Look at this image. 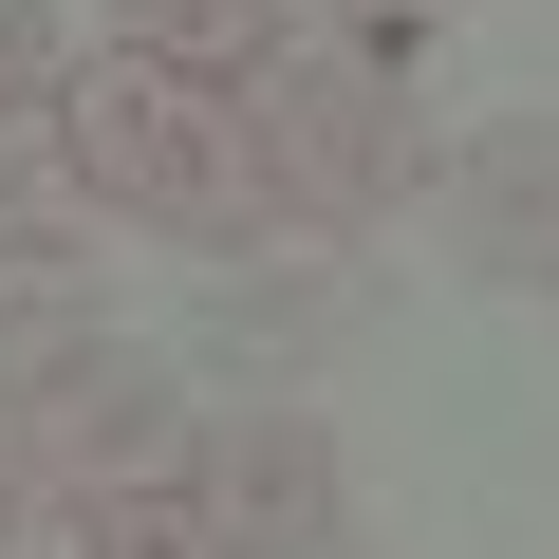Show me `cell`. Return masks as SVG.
Instances as JSON below:
<instances>
[{
	"mask_svg": "<svg viewBox=\"0 0 559 559\" xmlns=\"http://www.w3.org/2000/svg\"><path fill=\"white\" fill-rule=\"evenodd\" d=\"M57 150H75V187L112 205V224H150V242H205V261H242L280 205H261V131H242V75H205V57H150V38H112L75 94H57Z\"/></svg>",
	"mask_w": 559,
	"mask_h": 559,
	"instance_id": "cell-1",
	"label": "cell"
},
{
	"mask_svg": "<svg viewBox=\"0 0 559 559\" xmlns=\"http://www.w3.org/2000/svg\"><path fill=\"white\" fill-rule=\"evenodd\" d=\"M242 131H261V205L299 224V242H373L411 187H448L411 75H392L373 38H336V20H299V38L242 75Z\"/></svg>",
	"mask_w": 559,
	"mask_h": 559,
	"instance_id": "cell-2",
	"label": "cell"
},
{
	"mask_svg": "<svg viewBox=\"0 0 559 559\" xmlns=\"http://www.w3.org/2000/svg\"><path fill=\"white\" fill-rule=\"evenodd\" d=\"M187 448H205V411H187V373H168L150 336H112L94 373H57V392L20 411L38 503H150V485H187Z\"/></svg>",
	"mask_w": 559,
	"mask_h": 559,
	"instance_id": "cell-3",
	"label": "cell"
},
{
	"mask_svg": "<svg viewBox=\"0 0 559 559\" xmlns=\"http://www.w3.org/2000/svg\"><path fill=\"white\" fill-rule=\"evenodd\" d=\"M187 503H205V540H224V559H318V540H355L336 429H318L299 392H261V411H205V448H187Z\"/></svg>",
	"mask_w": 559,
	"mask_h": 559,
	"instance_id": "cell-4",
	"label": "cell"
},
{
	"mask_svg": "<svg viewBox=\"0 0 559 559\" xmlns=\"http://www.w3.org/2000/svg\"><path fill=\"white\" fill-rule=\"evenodd\" d=\"M448 242H466V280H540L559 299V112H503V131L448 150Z\"/></svg>",
	"mask_w": 559,
	"mask_h": 559,
	"instance_id": "cell-5",
	"label": "cell"
},
{
	"mask_svg": "<svg viewBox=\"0 0 559 559\" xmlns=\"http://www.w3.org/2000/svg\"><path fill=\"white\" fill-rule=\"evenodd\" d=\"M112 355V299H94V261H0V411H38L57 373Z\"/></svg>",
	"mask_w": 559,
	"mask_h": 559,
	"instance_id": "cell-6",
	"label": "cell"
},
{
	"mask_svg": "<svg viewBox=\"0 0 559 559\" xmlns=\"http://www.w3.org/2000/svg\"><path fill=\"white\" fill-rule=\"evenodd\" d=\"M94 187H75V150H57V112H20L0 131V261H94Z\"/></svg>",
	"mask_w": 559,
	"mask_h": 559,
	"instance_id": "cell-7",
	"label": "cell"
},
{
	"mask_svg": "<svg viewBox=\"0 0 559 559\" xmlns=\"http://www.w3.org/2000/svg\"><path fill=\"white\" fill-rule=\"evenodd\" d=\"M112 38H150V57H205V75H261L299 20H280V0H112Z\"/></svg>",
	"mask_w": 559,
	"mask_h": 559,
	"instance_id": "cell-8",
	"label": "cell"
},
{
	"mask_svg": "<svg viewBox=\"0 0 559 559\" xmlns=\"http://www.w3.org/2000/svg\"><path fill=\"white\" fill-rule=\"evenodd\" d=\"M38 522H57V559H224L187 485H150V503H38Z\"/></svg>",
	"mask_w": 559,
	"mask_h": 559,
	"instance_id": "cell-9",
	"label": "cell"
},
{
	"mask_svg": "<svg viewBox=\"0 0 559 559\" xmlns=\"http://www.w3.org/2000/svg\"><path fill=\"white\" fill-rule=\"evenodd\" d=\"M318 280H205V355H318Z\"/></svg>",
	"mask_w": 559,
	"mask_h": 559,
	"instance_id": "cell-10",
	"label": "cell"
},
{
	"mask_svg": "<svg viewBox=\"0 0 559 559\" xmlns=\"http://www.w3.org/2000/svg\"><path fill=\"white\" fill-rule=\"evenodd\" d=\"M75 94V38H57V0H0V131L20 112H57Z\"/></svg>",
	"mask_w": 559,
	"mask_h": 559,
	"instance_id": "cell-11",
	"label": "cell"
},
{
	"mask_svg": "<svg viewBox=\"0 0 559 559\" xmlns=\"http://www.w3.org/2000/svg\"><path fill=\"white\" fill-rule=\"evenodd\" d=\"M429 20H448V0H336V38H373V57H392V38H429Z\"/></svg>",
	"mask_w": 559,
	"mask_h": 559,
	"instance_id": "cell-12",
	"label": "cell"
},
{
	"mask_svg": "<svg viewBox=\"0 0 559 559\" xmlns=\"http://www.w3.org/2000/svg\"><path fill=\"white\" fill-rule=\"evenodd\" d=\"M0 522H38V466H20V411H0Z\"/></svg>",
	"mask_w": 559,
	"mask_h": 559,
	"instance_id": "cell-13",
	"label": "cell"
},
{
	"mask_svg": "<svg viewBox=\"0 0 559 559\" xmlns=\"http://www.w3.org/2000/svg\"><path fill=\"white\" fill-rule=\"evenodd\" d=\"M318 559H355V540H318Z\"/></svg>",
	"mask_w": 559,
	"mask_h": 559,
	"instance_id": "cell-14",
	"label": "cell"
}]
</instances>
